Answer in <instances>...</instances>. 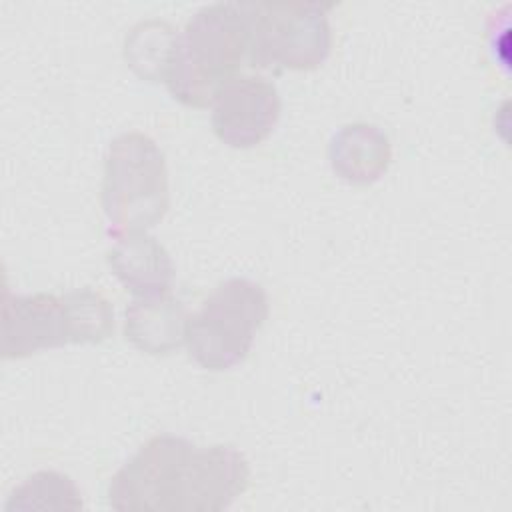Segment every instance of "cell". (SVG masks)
<instances>
[{"mask_svg":"<svg viewBox=\"0 0 512 512\" xmlns=\"http://www.w3.org/2000/svg\"><path fill=\"white\" fill-rule=\"evenodd\" d=\"M250 468L228 444L196 446L152 436L110 478L108 504L122 512H220L246 488Z\"/></svg>","mask_w":512,"mask_h":512,"instance_id":"obj_1","label":"cell"},{"mask_svg":"<svg viewBox=\"0 0 512 512\" xmlns=\"http://www.w3.org/2000/svg\"><path fill=\"white\" fill-rule=\"evenodd\" d=\"M250 44L248 2L202 6L176 32L162 82L180 104L206 108L218 90L240 74L250 58Z\"/></svg>","mask_w":512,"mask_h":512,"instance_id":"obj_2","label":"cell"},{"mask_svg":"<svg viewBox=\"0 0 512 512\" xmlns=\"http://www.w3.org/2000/svg\"><path fill=\"white\" fill-rule=\"evenodd\" d=\"M114 330L112 304L92 288L2 294L0 356L24 358L66 344H98Z\"/></svg>","mask_w":512,"mask_h":512,"instance_id":"obj_3","label":"cell"},{"mask_svg":"<svg viewBox=\"0 0 512 512\" xmlns=\"http://www.w3.org/2000/svg\"><path fill=\"white\" fill-rule=\"evenodd\" d=\"M170 206L164 152L144 132H122L106 150L102 176V208L108 234L146 232Z\"/></svg>","mask_w":512,"mask_h":512,"instance_id":"obj_4","label":"cell"},{"mask_svg":"<svg viewBox=\"0 0 512 512\" xmlns=\"http://www.w3.org/2000/svg\"><path fill=\"white\" fill-rule=\"evenodd\" d=\"M270 312L266 290L250 278L220 282L188 316L184 346L206 370L220 372L240 364Z\"/></svg>","mask_w":512,"mask_h":512,"instance_id":"obj_5","label":"cell"},{"mask_svg":"<svg viewBox=\"0 0 512 512\" xmlns=\"http://www.w3.org/2000/svg\"><path fill=\"white\" fill-rule=\"evenodd\" d=\"M252 44L248 64L274 70H314L330 54L328 10L320 2H248Z\"/></svg>","mask_w":512,"mask_h":512,"instance_id":"obj_6","label":"cell"},{"mask_svg":"<svg viewBox=\"0 0 512 512\" xmlns=\"http://www.w3.org/2000/svg\"><path fill=\"white\" fill-rule=\"evenodd\" d=\"M212 130L230 148H254L274 130L282 102L276 86L256 74H238L226 82L212 104Z\"/></svg>","mask_w":512,"mask_h":512,"instance_id":"obj_7","label":"cell"},{"mask_svg":"<svg viewBox=\"0 0 512 512\" xmlns=\"http://www.w3.org/2000/svg\"><path fill=\"white\" fill-rule=\"evenodd\" d=\"M112 274L134 296H158L172 288L174 264L166 248L148 232L114 236L106 254Z\"/></svg>","mask_w":512,"mask_h":512,"instance_id":"obj_8","label":"cell"},{"mask_svg":"<svg viewBox=\"0 0 512 512\" xmlns=\"http://www.w3.org/2000/svg\"><path fill=\"white\" fill-rule=\"evenodd\" d=\"M188 316L170 292L134 296L124 310V336L146 354H168L184 344Z\"/></svg>","mask_w":512,"mask_h":512,"instance_id":"obj_9","label":"cell"},{"mask_svg":"<svg viewBox=\"0 0 512 512\" xmlns=\"http://www.w3.org/2000/svg\"><path fill=\"white\" fill-rule=\"evenodd\" d=\"M332 170L346 182L370 184L378 180L390 164L388 136L374 124L342 126L328 148Z\"/></svg>","mask_w":512,"mask_h":512,"instance_id":"obj_10","label":"cell"},{"mask_svg":"<svg viewBox=\"0 0 512 512\" xmlns=\"http://www.w3.org/2000/svg\"><path fill=\"white\" fill-rule=\"evenodd\" d=\"M82 508V494L74 480L56 470H40L30 474L16 486L4 510H78Z\"/></svg>","mask_w":512,"mask_h":512,"instance_id":"obj_11","label":"cell"},{"mask_svg":"<svg viewBox=\"0 0 512 512\" xmlns=\"http://www.w3.org/2000/svg\"><path fill=\"white\" fill-rule=\"evenodd\" d=\"M176 32L170 24L148 20L132 28L126 36L124 56L130 68L144 80L162 82L170 50L174 44Z\"/></svg>","mask_w":512,"mask_h":512,"instance_id":"obj_12","label":"cell"}]
</instances>
